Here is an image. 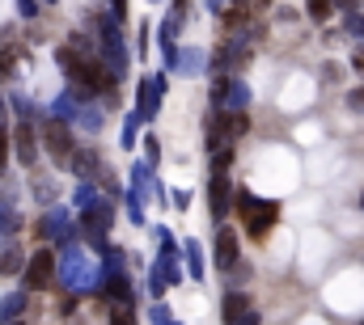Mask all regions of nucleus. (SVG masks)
<instances>
[{"mask_svg":"<svg viewBox=\"0 0 364 325\" xmlns=\"http://www.w3.org/2000/svg\"><path fill=\"white\" fill-rule=\"evenodd\" d=\"M233 207H237V216H242L250 241H267V237H272L275 220H279V207H275V203L250 194V190H233Z\"/></svg>","mask_w":364,"mask_h":325,"instance_id":"obj_1","label":"nucleus"},{"mask_svg":"<svg viewBox=\"0 0 364 325\" xmlns=\"http://www.w3.org/2000/svg\"><path fill=\"white\" fill-rule=\"evenodd\" d=\"M55 270H60V258H55L51 249H38V253L21 266V275H26V287H30V292H43L47 283H55Z\"/></svg>","mask_w":364,"mask_h":325,"instance_id":"obj_2","label":"nucleus"},{"mask_svg":"<svg viewBox=\"0 0 364 325\" xmlns=\"http://www.w3.org/2000/svg\"><path fill=\"white\" fill-rule=\"evenodd\" d=\"M43 140H47L51 157H55L60 165H68V161H73V153H77V140H73L68 123H60V119H47V123H43Z\"/></svg>","mask_w":364,"mask_h":325,"instance_id":"obj_3","label":"nucleus"},{"mask_svg":"<svg viewBox=\"0 0 364 325\" xmlns=\"http://www.w3.org/2000/svg\"><path fill=\"white\" fill-rule=\"evenodd\" d=\"M161 93H166V77H144V81L136 84V119H157V110H161Z\"/></svg>","mask_w":364,"mask_h":325,"instance_id":"obj_4","label":"nucleus"},{"mask_svg":"<svg viewBox=\"0 0 364 325\" xmlns=\"http://www.w3.org/2000/svg\"><path fill=\"white\" fill-rule=\"evenodd\" d=\"M208 207H212V220H225V216H229V207H233V186H229L225 173H212V182H208Z\"/></svg>","mask_w":364,"mask_h":325,"instance_id":"obj_5","label":"nucleus"},{"mask_svg":"<svg viewBox=\"0 0 364 325\" xmlns=\"http://www.w3.org/2000/svg\"><path fill=\"white\" fill-rule=\"evenodd\" d=\"M237 233L233 228H216V270H233L237 266Z\"/></svg>","mask_w":364,"mask_h":325,"instance_id":"obj_6","label":"nucleus"},{"mask_svg":"<svg viewBox=\"0 0 364 325\" xmlns=\"http://www.w3.org/2000/svg\"><path fill=\"white\" fill-rule=\"evenodd\" d=\"M246 60H250V47H246L242 38H229V43L212 55V64H216V68H242Z\"/></svg>","mask_w":364,"mask_h":325,"instance_id":"obj_7","label":"nucleus"},{"mask_svg":"<svg viewBox=\"0 0 364 325\" xmlns=\"http://www.w3.org/2000/svg\"><path fill=\"white\" fill-rule=\"evenodd\" d=\"M13 144H17V157H21V165H34V161H38V144H34V127H30V123H17V127H13Z\"/></svg>","mask_w":364,"mask_h":325,"instance_id":"obj_8","label":"nucleus"},{"mask_svg":"<svg viewBox=\"0 0 364 325\" xmlns=\"http://www.w3.org/2000/svg\"><path fill=\"white\" fill-rule=\"evenodd\" d=\"M38 237H55V241H68V216L60 207H51L43 220H38Z\"/></svg>","mask_w":364,"mask_h":325,"instance_id":"obj_9","label":"nucleus"},{"mask_svg":"<svg viewBox=\"0 0 364 325\" xmlns=\"http://www.w3.org/2000/svg\"><path fill=\"white\" fill-rule=\"evenodd\" d=\"M68 287H77V283H85L90 279V262L81 258V253H68V262H64V270H55Z\"/></svg>","mask_w":364,"mask_h":325,"instance_id":"obj_10","label":"nucleus"},{"mask_svg":"<svg viewBox=\"0 0 364 325\" xmlns=\"http://www.w3.org/2000/svg\"><path fill=\"white\" fill-rule=\"evenodd\" d=\"M246 309H250V296H246V292H229V296H225V304H220V317L233 325Z\"/></svg>","mask_w":364,"mask_h":325,"instance_id":"obj_11","label":"nucleus"},{"mask_svg":"<svg viewBox=\"0 0 364 325\" xmlns=\"http://www.w3.org/2000/svg\"><path fill=\"white\" fill-rule=\"evenodd\" d=\"M21 313H26V292H13V296H4V300H0V325L17 321Z\"/></svg>","mask_w":364,"mask_h":325,"instance_id":"obj_12","label":"nucleus"},{"mask_svg":"<svg viewBox=\"0 0 364 325\" xmlns=\"http://www.w3.org/2000/svg\"><path fill=\"white\" fill-rule=\"evenodd\" d=\"M174 68H178V72H186V77L203 72V51H199V47H186L178 60H174Z\"/></svg>","mask_w":364,"mask_h":325,"instance_id":"obj_13","label":"nucleus"},{"mask_svg":"<svg viewBox=\"0 0 364 325\" xmlns=\"http://www.w3.org/2000/svg\"><path fill=\"white\" fill-rule=\"evenodd\" d=\"M73 203H77V211H81V216H85V211H93V207L102 203V199H97V190H93V182H90V177H85V182L77 186V194H73Z\"/></svg>","mask_w":364,"mask_h":325,"instance_id":"obj_14","label":"nucleus"},{"mask_svg":"<svg viewBox=\"0 0 364 325\" xmlns=\"http://www.w3.org/2000/svg\"><path fill=\"white\" fill-rule=\"evenodd\" d=\"M21 266H26L21 249H17V245H4V249H0V275H17Z\"/></svg>","mask_w":364,"mask_h":325,"instance_id":"obj_15","label":"nucleus"},{"mask_svg":"<svg viewBox=\"0 0 364 325\" xmlns=\"http://www.w3.org/2000/svg\"><path fill=\"white\" fill-rule=\"evenodd\" d=\"M225 101H229L233 110H246V106H250V89H246L242 81H229V89H225Z\"/></svg>","mask_w":364,"mask_h":325,"instance_id":"obj_16","label":"nucleus"},{"mask_svg":"<svg viewBox=\"0 0 364 325\" xmlns=\"http://www.w3.org/2000/svg\"><path fill=\"white\" fill-rule=\"evenodd\" d=\"M13 228H17V211H13V203H9V199H0V241H9V237H13Z\"/></svg>","mask_w":364,"mask_h":325,"instance_id":"obj_17","label":"nucleus"},{"mask_svg":"<svg viewBox=\"0 0 364 325\" xmlns=\"http://www.w3.org/2000/svg\"><path fill=\"white\" fill-rule=\"evenodd\" d=\"M186 262H191V266H186V270H191V279H203V270H208V266H203V249H199L195 241H186Z\"/></svg>","mask_w":364,"mask_h":325,"instance_id":"obj_18","label":"nucleus"},{"mask_svg":"<svg viewBox=\"0 0 364 325\" xmlns=\"http://www.w3.org/2000/svg\"><path fill=\"white\" fill-rule=\"evenodd\" d=\"M305 13H309L314 21H326V17L335 13V4H331V0H305Z\"/></svg>","mask_w":364,"mask_h":325,"instance_id":"obj_19","label":"nucleus"},{"mask_svg":"<svg viewBox=\"0 0 364 325\" xmlns=\"http://www.w3.org/2000/svg\"><path fill=\"white\" fill-rule=\"evenodd\" d=\"M110 325H136L132 304H110Z\"/></svg>","mask_w":364,"mask_h":325,"instance_id":"obj_20","label":"nucleus"},{"mask_svg":"<svg viewBox=\"0 0 364 325\" xmlns=\"http://www.w3.org/2000/svg\"><path fill=\"white\" fill-rule=\"evenodd\" d=\"M229 165H233V148H216L212 153V173H229Z\"/></svg>","mask_w":364,"mask_h":325,"instance_id":"obj_21","label":"nucleus"},{"mask_svg":"<svg viewBox=\"0 0 364 325\" xmlns=\"http://www.w3.org/2000/svg\"><path fill=\"white\" fill-rule=\"evenodd\" d=\"M343 30H348V34H356V38H364V13H360V9H352V13L343 17Z\"/></svg>","mask_w":364,"mask_h":325,"instance_id":"obj_22","label":"nucleus"},{"mask_svg":"<svg viewBox=\"0 0 364 325\" xmlns=\"http://www.w3.org/2000/svg\"><path fill=\"white\" fill-rule=\"evenodd\" d=\"M246 21H250V13H246V9H225V26H229V30H242Z\"/></svg>","mask_w":364,"mask_h":325,"instance_id":"obj_23","label":"nucleus"},{"mask_svg":"<svg viewBox=\"0 0 364 325\" xmlns=\"http://www.w3.org/2000/svg\"><path fill=\"white\" fill-rule=\"evenodd\" d=\"M13 68H17V51H0V77H13Z\"/></svg>","mask_w":364,"mask_h":325,"instance_id":"obj_24","label":"nucleus"},{"mask_svg":"<svg viewBox=\"0 0 364 325\" xmlns=\"http://www.w3.org/2000/svg\"><path fill=\"white\" fill-rule=\"evenodd\" d=\"M225 89H229V77H220V81L212 84V106H216V110L225 106Z\"/></svg>","mask_w":364,"mask_h":325,"instance_id":"obj_25","label":"nucleus"},{"mask_svg":"<svg viewBox=\"0 0 364 325\" xmlns=\"http://www.w3.org/2000/svg\"><path fill=\"white\" fill-rule=\"evenodd\" d=\"M4 165H9V131L0 123V177H4Z\"/></svg>","mask_w":364,"mask_h":325,"instance_id":"obj_26","label":"nucleus"},{"mask_svg":"<svg viewBox=\"0 0 364 325\" xmlns=\"http://www.w3.org/2000/svg\"><path fill=\"white\" fill-rule=\"evenodd\" d=\"M149 321L153 325H170V313H166L161 304H153V309H149Z\"/></svg>","mask_w":364,"mask_h":325,"instance_id":"obj_27","label":"nucleus"},{"mask_svg":"<svg viewBox=\"0 0 364 325\" xmlns=\"http://www.w3.org/2000/svg\"><path fill=\"white\" fill-rule=\"evenodd\" d=\"M170 203H174L178 211H186V207H191V194H186V190H174V194H170Z\"/></svg>","mask_w":364,"mask_h":325,"instance_id":"obj_28","label":"nucleus"},{"mask_svg":"<svg viewBox=\"0 0 364 325\" xmlns=\"http://www.w3.org/2000/svg\"><path fill=\"white\" fill-rule=\"evenodd\" d=\"M110 17L123 21V17H127V0H110Z\"/></svg>","mask_w":364,"mask_h":325,"instance_id":"obj_29","label":"nucleus"},{"mask_svg":"<svg viewBox=\"0 0 364 325\" xmlns=\"http://www.w3.org/2000/svg\"><path fill=\"white\" fill-rule=\"evenodd\" d=\"M144 153H149V165H157V157H161V148H157V140H153V136L144 140Z\"/></svg>","mask_w":364,"mask_h":325,"instance_id":"obj_30","label":"nucleus"},{"mask_svg":"<svg viewBox=\"0 0 364 325\" xmlns=\"http://www.w3.org/2000/svg\"><path fill=\"white\" fill-rule=\"evenodd\" d=\"M272 0H237V9H246V13H255V9H267Z\"/></svg>","mask_w":364,"mask_h":325,"instance_id":"obj_31","label":"nucleus"},{"mask_svg":"<svg viewBox=\"0 0 364 325\" xmlns=\"http://www.w3.org/2000/svg\"><path fill=\"white\" fill-rule=\"evenodd\" d=\"M348 106H352V110H364V89H352V97H348Z\"/></svg>","mask_w":364,"mask_h":325,"instance_id":"obj_32","label":"nucleus"},{"mask_svg":"<svg viewBox=\"0 0 364 325\" xmlns=\"http://www.w3.org/2000/svg\"><path fill=\"white\" fill-rule=\"evenodd\" d=\"M17 4H21V17H34L38 13V0H17Z\"/></svg>","mask_w":364,"mask_h":325,"instance_id":"obj_33","label":"nucleus"},{"mask_svg":"<svg viewBox=\"0 0 364 325\" xmlns=\"http://www.w3.org/2000/svg\"><path fill=\"white\" fill-rule=\"evenodd\" d=\"M233 325H259V313H255V309H246V313H242Z\"/></svg>","mask_w":364,"mask_h":325,"instance_id":"obj_34","label":"nucleus"},{"mask_svg":"<svg viewBox=\"0 0 364 325\" xmlns=\"http://www.w3.org/2000/svg\"><path fill=\"white\" fill-rule=\"evenodd\" d=\"M352 68L364 77V47H356V51H352Z\"/></svg>","mask_w":364,"mask_h":325,"instance_id":"obj_35","label":"nucleus"},{"mask_svg":"<svg viewBox=\"0 0 364 325\" xmlns=\"http://www.w3.org/2000/svg\"><path fill=\"white\" fill-rule=\"evenodd\" d=\"M208 9H212V13H225V9H229V0H208Z\"/></svg>","mask_w":364,"mask_h":325,"instance_id":"obj_36","label":"nucleus"},{"mask_svg":"<svg viewBox=\"0 0 364 325\" xmlns=\"http://www.w3.org/2000/svg\"><path fill=\"white\" fill-rule=\"evenodd\" d=\"M331 4H335V9H348V13L356 9V0H331Z\"/></svg>","mask_w":364,"mask_h":325,"instance_id":"obj_37","label":"nucleus"},{"mask_svg":"<svg viewBox=\"0 0 364 325\" xmlns=\"http://www.w3.org/2000/svg\"><path fill=\"white\" fill-rule=\"evenodd\" d=\"M174 9H186V0H174Z\"/></svg>","mask_w":364,"mask_h":325,"instance_id":"obj_38","label":"nucleus"},{"mask_svg":"<svg viewBox=\"0 0 364 325\" xmlns=\"http://www.w3.org/2000/svg\"><path fill=\"white\" fill-rule=\"evenodd\" d=\"M360 207H364V194H360Z\"/></svg>","mask_w":364,"mask_h":325,"instance_id":"obj_39","label":"nucleus"},{"mask_svg":"<svg viewBox=\"0 0 364 325\" xmlns=\"http://www.w3.org/2000/svg\"><path fill=\"white\" fill-rule=\"evenodd\" d=\"M9 325H21V321H9Z\"/></svg>","mask_w":364,"mask_h":325,"instance_id":"obj_40","label":"nucleus"},{"mask_svg":"<svg viewBox=\"0 0 364 325\" xmlns=\"http://www.w3.org/2000/svg\"><path fill=\"white\" fill-rule=\"evenodd\" d=\"M47 4H55V0H47Z\"/></svg>","mask_w":364,"mask_h":325,"instance_id":"obj_41","label":"nucleus"},{"mask_svg":"<svg viewBox=\"0 0 364 325\" xmlns=\"http://www.w3.org/2000/svg\"><path fill=\"white\" fill-rule=\"evenodd\" d=\"M360 325H364V321H360Z\"/></svg>","mask_w":364,"mask_h":325,"instance_id":"obj_42","label":"nucleus"}]
</instances>
